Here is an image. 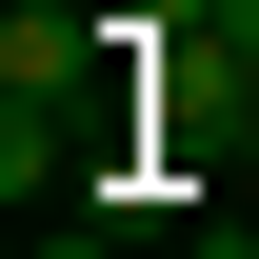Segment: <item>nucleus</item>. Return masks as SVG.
I'll return each mask as SVG.
<instances>
[{"label":"nucleus","instance_id":"1","mask_svg":"<svg viewBox=\"0 0 259 259\" xmlns=\"http://www.w3.org/2000/svg\"><path fill=\"white\" fill-rule=\"evenodd\" d=\"M199 259H259V220H239V239H199Z\"/></svg>","mask_w":259,"mask_h":259}]
</instances>
